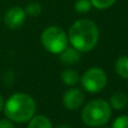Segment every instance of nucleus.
I'll return each mask as SVG.
<instances>
[{
  "label": "nucleus",
  "instance_id": "obj_1",
  "mask_svg": "<svg viewBox=\"0 0 128 128\" xmlns=\"http://www.w3.org/2000/svg\"><path fill=\"white\" fill-rule=\"evenodd\" d=\"M99 28L91 20H80L70 26L68 40L80 52L91 51L99 41Z\"/></svg>",
  "mask_w": 128,
  "mask_h": 128
},
{
  "label": "nucleus",
  "instance_id": "obj_2",
  "mask_svg": "<svg viewBox=\"0 0 128 128\" xmlns=\"http://www.w3.org/2000/svg\"><path fill=\"white\" fill-rule=\"evenodd\" d=\"M4 110L9 120L14 122H27L35 116L36 104L32 96L20 92L8 98Z\"/></svg>",
  "mask_w": 128,
  "mask_h": 128
},
{
  "label": "nucleus",
  "instance_id": "obj_3",
  "mask_svg": "<svg viewBox=\"0 0 128 128\" xmlns=\"http://www.w3.org/2000/svg\"><path fill=\"white\" fill-rule=\"evenodd\" d=\"M111 106L103 99H95L87 102L82 110V121L88 127H101L112 116Z\"/></svg>",
  "mask_w": 128,
  "mask_h": 128
},
{
  "label": "nucleus",
  "instance_id": "obj_4",
  "mask_svg": "<svg viewBox=\"0 0 128 128\" xmlns=\"http://www.w3.org/2000/svg\"><path fill=\"white\" fill-rule=\"evenodd\" d=\"M42 46L49 52L59 54L68 44V36L66 32L59 26H49L41 34Z\"/></svg>",
  "mask_w": 128,
  "mask_h": 128
},
{
  "label": "nucleus",
  "instance_id": "obj_5",
  "mask_svg": "<svg viewBox=\"0 0 128 128\" xmlns=\"http://www.w3.org/2000/svg\"><path fill=\"white\" fill-rule=\"evenodd\" d=\"M106 82H108V77H106V72L99 67L87 69L80 78V84L83 88L92 94L101 92L106 87Z\"/></svg>",
  "mask_w": 128,
  "mask_h": 128
},
{
  "label": "nucleus",
  "instance_id": "obj_6",
  "mask_svg": "<svg viewBox=\"0 0 128 128\" xmlns=\"http://www.w3.org/2000/svg\"><path fill=\"white\" fill-rule=\"evenodd\" d=\"M26 12L22 7L15 6L7 10L4 17V22L9 30H18L25 22Z\"/></svg>",
  "mask_w": 128,
  "mask_h": 128
},
{
  "label": "nucleus",
  "instance_id": "obj_7",
  "mask_svg": "<svg viewBox=\"0 0 128 128\" xmlns=\"http://www.w3.org/2000/svg\"><path fill=\"white\" fill-rule=\"evenodd\" d=\"M84 99V93L80 88L72 87V88L68 90L67 92H65L62 96V103L66 109H68L70 111H75V110H78L83 106Z\"/></svg>",
  "mask_w": 128,
  "mask_h": 128
},
{
  "label": "nucleus",
  "instance_id": "obj_8",
  "mask_svg": "<svg viewBox=\"0 0 128 128\" xmlns=\"http://www.w3.org/2000/svg\"><path fill=\"white\" fill-rule=\"evenodd\" d=\"M59 60L65 66H72L77 64L80 59V53L78 50H76L74 46L72 48H66L62 52L59 53Z\"/></svg>",
  "mask_w": 128,
  "mask_h": 128
},
{
  "label": "nucleus",
  "instance_id": "obj_9",
  "mask_svg": "<svg viewBox=\"0 0 128 128\" xmlns=\"http://www.w3.org/2000/svg\"><path fill=\"white\" fill-rule=\"evenodd\" d=\"M128 104V95L125 92L117 91L111 95L110 99V106L114 110H122Z\"/></svg>",
  "mask_w": 128,
  "mask_h": 128
},
{
  "label": "nucleus",
  "instance_id": "obj_10",
  "mask_svg": "<svg viewBox=\"0 0 128 128\" xmlns=\"http://www.w3.org/2000/svg\"><path fill=\"white\" fill-rule=\"evenodd\" d=\"M61 80L64 84L68 86H75L80 82V75L77 70L74 69H66L61 72Z\"/></svg>",
  "mask_w": 128,
  "mask_h": 128
},
{
  "label": "nucleus",
  "instance_id": "obj_11",
  "mask_svg": "<svg viewBox=\"0 0 128 128\" xmlns=\"http://www.w3.org/2000/svg\"><path fill=\"white\" fill-rule=\"evenodd\" d=\"M114 69L120 77L128 80V56L119 57L114 64Z\"/></svg>",
  "mask_w": 128,
  "mask_h": 128
},
{
  "label": "nucleus",
  "instance_id": "obj_12",
  "mask_svg": "<svg viewBox=\"0 0 128 128\" xmlns=\"http://www.w3.org/2000/svg\"><path fill=\"white\" fill-rule=\"evenodd\" d=\"M27 128H53V126L49 120V118L42 114H38L30 120Z\"/></svg>",
  "mask_w": 128,
  "mask_h": 128
},
{
  "label": "nucleus",
  "instance_id": "obj_13",
  "mask_svg": "<svg viewBox=\"0 0 128 128\" xmlns=\"http://www.w3.org/2000/svg\"><path fill=\"white\" fill-rule=\"evenodd\" d=\"M92 7L91 0H77L75 2V10L80 14H85Z\"/></svg>",
  "mask_w": 128,
  "mask_h": 128
},
{
  "label": "nucleus",
  "instance_id": "obj_14",
  "mask_svg": "<svg viewBox=\"0 0 128 128\" xmlns=\"http://www.w3.org/2000/svg\"><path fill=\"white\" fill-rule=\"evenodd\" d=\"M114 2H116V0H91V4H92L93 7H95L96 9L100 10L108 9Z\"/></svg>",
  "mask_w": 128,
  "mask_h": 128
},
{
  "label": "nucleus",
  "instance_id": "obj_15",
  "mask_svg": "<svg viewBox=\"0 0 128 128\" xmlns=\"http://www.w3.org/2000/svg\"><path fill=\"white\" fill-rule=\"evenodd\" d=\"M25 12H26V14L31 15V16H38V15L41 14L42 7L39 2H31L26 6Z\"/></svg>",
  "mask_w": 128,
  "mask_h": 128
},
{
  "label": "nucleus",
  "instance_id": "obj_16",
  "mask_svg": "<svg viewBox=\"0 0 128 128\" xmlns=\"http://www.w3.org/2000/svg\"><path fill=\"white\" fill-rule=\"evenodd\" d=\"M111 128H128V114L117 117L112 122Z\"/></svg>",
  "mask_w": 128,
  "mask_h": 128
},
{
  "label": "nucleus",
  "instance_id": "obj_17",
  "mask_svg": "<svg viewBox=\"0 0 128 128\" xmlns=\"http://www.w3.org/2000/svg\"><path fill=\"white\" fill-rule=\"evenodd\" d=\"M0 128H15L14 124L9 119H0Z\"/></svg>",
  "mask_w": 128,
  "mask_h": 128
},
{
  "label": "nucleus",
  "instance_id": "obj_18",
  "mask_svg": "<svg viewBox=\"0 0 128 128\" xmlns=\"http://www.w3.org/2000/svg\"><path fill=\"white\" fill-rule=\"evenodd\" d=\"M4 106H5V100H4L2 95L0 94V112H1V110L4 109Z\"/></svg>",
  "mask_w": 128,
  "mask_h": 128
},
{
  "label": "nucleus",
  "instance_id": "obj_19",
  "mask_svg": "<svg viewBox=\"0 0 128 128\" xmlns=\"http://www.w3.org/2000/svg\"><path fill=\"white\" fill-rule=\"evenodd\" d=\"M56 128H72L69 125H66V124H61V125H58Z\"/></svg>",
  "mask_w": 128,
  "mask_h": 128
},
{
  "label": "nucleus",
  "instance_id": "obj_20",
  "mask_svg": "<svg viewBox=\"0 0 128 128\" xmlns=\"http://www.w3.org/2000/svg\"><path fill=\"white\" fill-rule=\"evenodd\" d=\"M101 128H109V127H106V126L103 125V126H101Z\"/></svg>",
  "mask_w": 128,
  "mask_h": 128
},
{
  "label": "nucleus",
  "instance_id": "obj_21",
  "mask_svg": "<svg viewBox=\"0 0 128 128\" xmlns=\"http://www.w3.org/2000/svg\"><path fill=\"white\" fill-rule=\"evenodd\" d=\"M127 87H128V85H127Z\"/></svg>",
  "mask_w": 128,
  "mask_h": 128
}]
</instances>
